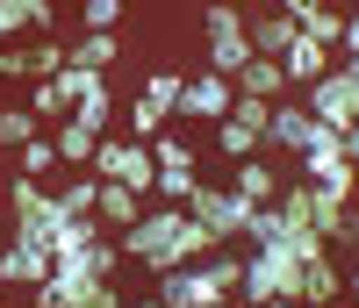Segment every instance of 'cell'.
Instances as JSON below:
<instances>
[{"label":"cell","instance_id":"cell-1","mask_svg":"<svg viewBox=\"0 0 359 308\" xmlns=\"http://www.w3.org/2000/svg\"><path fill=\"white\" fill-rule=\"evenodd\" d=\"M180 237H187V208H144L137 223L123 230V258L144 265V272H172V265H187V251H180Z\"/></svg>","mask_w":359,"mask_h":308},{"label":"cell","instance_id":"cell-2","mask_svg":"<svg viewBox=\"0 0 359 308\" xmlns=\"http://www.w3.org/2000/svg\"><path fill=\"white\" fill-rule=\"evenodd\" d=\"M201 36H208V57L201 65L208 72H223V79H237L252 65V22H245V8H237V0H201Z\"/></svg>","mask_w":359,"mask_h":308},{"label":"cell","instance_id":"cell-3","mask_svg":"<svg viewBox=\"0 0 359 308\" xmlns=\"http://www.w3.org/2000/svg\"><path fill=\"white\" fill-rule=\"evenodd\" d=\"M294 280H302V251H287V244H252L245 251V287H237V308H266L294 294ZM302 301V294H294Z\"/></svg>","mask_w":359,"mask_h":308},{"label":"cell","instance_id":"cell-4","mask_svg":"<svg viewBox=\"0 0 359 308\" xmlns=\"http://www.w3.org/2000/svg\"><path fill=\"white\" fill-rule=\"evenodd\" d=\"M8 208H15V237H36V244H50L57 230L72 223V215L57 208V194L43 187V179H29V172H15V187H8Z\"/></svg>","mask_w":359,"mask_h":308},{"label":"cell","instance_id":"cell-5","mask_svg":"<svg viewBox=\"0 0 359 308\" xmlns=\"http://www.w3.org/2000/svg\"><path fill=\"white\" fill-rule=\"evenodd\" d=\"M180 86H187V72H144L137 101H130V136H137V144L165 136V122L180 115Z\"/></svg>","mask_w":359,"mask_h":308},{"label":"cell","instance_id":"cell-6","mask_svg":"<svg viewBox=\"0 0 359 308\" xmlns=\"http://www.w3.org/2000/svg\"><path fill=\"white\" fill-rule=\"evenodd\" d=\"M302 101H309V115L323 122V130H352V122H359V72L331 65L316 86H302Z\"/></svg>","mask_w":359,"mask_h":308},{"label":"cell","instance_id":"cell-7","mask_svg":"<svg viewBox=\"0 0 359 308\" xmlns=\"http://www.w3.org/2000/svg\"><path fill=\"white\" fill-rule=\"evenodd\" d=\"M94 172L101 179H123V187H137V194L158 187V158H151V144H137V136H101Z\"/></svg>","mask_w":359,"mask_h":308},{"label":"cell","instance_id":"cell-8","mask_svg":"<svg viewBox=\"0 0 359 308\" xmlns=\"http://www.w3.org/2000/svg\"><path fill=\"white\" fill-rule=\"evenodd\" d=\"M252 208H259V201H245V194L230 187V179H223V187H208V179H201V187H194V201H187V215H201V223L216 230L223 244L252 230Z\"/></svg>","mask_w":359,"mask_h":308},{"label":"cell","instance_id":"cell-9","mask_svg":"<svg viewBox=\"0 0 359 308\" xmlns=\"http://www.w3.org/2000/svg\"><path fill=\"white\" fill-rule=\"evenodd\" d=\"M316 144V115L302 94H280L273 101V122H266V150H287V158H302V150Z\"/></svg>","mask_w":359,"mask_h":308},{"label":"cell","instance_id":"cell-10","mask_svg":"<svg viewBox=\"0 0 359 308\" xmlns=\"http://www.w3.org/2000/svg\"><path fill=\"white\" fill-rule=\"evenodd\" d=\"M50 272H57V251H50V244L8 237V251H0V280H8V287H43Z\"/></svg>","mask_w":359,"mask_h":308},{"label":"cell","instance_id":"cell-11","mask_svg":"<svg viewBox=\"0 0 359 308\" xmlns=\"http://www.w3.org/2000/svg\"><path fill=\"white\" fill-rule=\"evenodd\" d=\"M237 108V79H223V72H187V86H180V115H208V122H223Z\"/></svg>","mask_w":359,"mask_h":308},{"label":"cell","instance_id":"cell-12","mask_svg":"<svg viewBox=\"0 0 359 308\" xmlns=\"http://www.w3.org/2000/svg\"><path fill=\"white\" fill-rule=\"evenodd\" d=\"M94 287H101V280L86 272V258H57V272H50L43 287H29V301H36V308H72V301L94 294Z\"/></svg>","mask_w":359,"mask_h":308},{"label":"cell","instance_id":"cell-13","mask_svg":"<svg viewBox=\"0 0 359 308\" xmlns=\"http://www.w3.org/2000/svg\"><path fill=\"white\" fill-rule=\"evenodd\" d=\"M280 65H287V86H294V94H302V86H316L323 72L338 65V43H316L309 29H302V36L287 43V57H280Z\"/></svg>","mask_w":359,"mask_h":308},{"label":"cell","instance_id":"cell-14","mask_svg":"<svg viewBox=\"0 0 359 308\" xmlns=\"http://www.w3.org/2000/svg\"><path fill=\"white\" fill-rule=\"evenodd\" d=\"M72 65V43H57V36H29L15 43V79H57Z\"/></svg>","mask_w":359,"mask_h":308},{"label":"cell","instance_id":"cell-15","mask_svg":"<svg viewBox=\"0 0 359 308\" xmlns=\"http://www.w3.org/2000/svg\"><path fill=\"white\" fill-rule=\"evenodd\" d=\"M245 22H252V50L259 57H287V43L302 36V22H294L287 8H252Z\"/></svg>","mask_w":359,"mask_h":308},{"label":"cell","instance_id":"cell-16","mask_svg":"<svg viewBox=\"0 0 359 308\" xmlns=\"http://www.w3.org/2000/svg\"><path fill=\"white\" fill-rule=\"evenodd\" d=\"M230 187L245 194V201H280L287 179H280V165L266 158V150H252V158H237V165H230Z\"/></svg>","mask_w":359,"mask_h":308},{"label":"cell","instance_id":"cell-17","mask_svg":"<svg viewBox=\"0 0 359 308\" xmlns=\"http://www.w3.org/2000/svg\"><path fill=\"white\" fill-rule=\"evenodd\" d=\"M294 294H302L309 308H338V301H345V272L331 265V251H323V258H302V280H294Z\"/></svg>","mask_w":359,"mask_h":308},{"label":"cell","instance_id":"cell-18","mask_svg":"<svg viewBox=\"0 0 359 308\" xmlns=\"http://www.w3.org/2000/svg\"><path fill=\"white\" fill-rule=\"evenodd\" d=\"M101 136H108V130H94V122L65 115V122H57V158H65V165H79V172H94V158H101Z\"/></svg>","mask_w":359,"mask_h":308},{"label":"cell","instance_id":"cell-19","mask_svg":"<svg viewBox=\"0 0 359 308\" xmlns=\"http://www.w3.org/2000/svg\"><path fill=\"white\" fill-rule=\"evenodd\" d=\"M216 150L237 165V158H252V150H266V122H245V115H223L216 122Z\"/></svg>","mask_w":359,"mask_h":308},{"label":"cell","instance_id":"cell-20","mask_svg":"<svg viewBox=\"0 0 359 308\" xmlns=\"http://www.w3.org/2000/svg\"><path fill=\"white\" fill-rule=\"evenodd\" d=\"M237 94H259V101L294 94V86H287V65H280V57H252V65L237 72Z\"/></svg>","mask_w":359,"mask_h":308},{"label":"cell","instance_id":"cell-21","mask_svg":"<svg viewBox=\"0 0 359 308\" xmlns=\"http://www.w3.org/2000/svg\"><path fill=\"white\" fill-rule=\"evenodd\" d=\"M137 215H144V194L123 179H101V230H130Z\"/></svg>","mask_w":359,"mask_h":308},{"label":"cell","instance_id":"cell-22","mask_svg":"<svg viewBox=\"0 0 359 308\" xmlns=\"http://www.w3.org/2000/svg\"><path fill=\"white\" fill-rule=\"evenodd\" d=\"M115 29H79V43H72V65H94V72H108L115 65Z\"/></svg>","mask_w":359,"mask_h":308},{"label":"cell","instance_id":"cell-23","mask_svg":"<svg viewBox=\"0 0 359 308\" xmlns=\"http://www.w3.org/2000/svg\"><path fill=\"white\" fill-rule=\"evenodd\" d=\"M57 208L65 215H101V172H79L72 187H57Z\"/></svg>","mask_w":359,"mask_h":308},{"label":"cell","instance_id":"cell-24","mask_svg":"<svg viewBox=\"0 0 359 308\" xmlns=\"http://www.w3.org/2000/svg\"><path fill=\"white\" fill-rule=\"evenodd\" d=\"M29 136H43V115H36V108H0V144L22 150Z\"/></svg>","mask_w":359,"mask_h":308},{"label":"cell","instance_id":"cell-25","mask_svg":"<svg viewBox=\"0 0 359 308\" xmlns=\"http://www.w3.org/2000/svg\"><path fill=\"white\" fill-rule=\"evenodd\" d=\"M302 29L316 43H345V8H338V0H316V8L302 15Z\"/></svg>","mask_w":359,"mask_h":308},{"label":"cell","instance_id":"cell-26","mask_svg":"<svg viewBox=\"0 0 359 308\" xmlns=\"http://www.w3.org/2000/svg\"><path fill=\"white\" fill-rule=\"evenodd\" d=\"M29 108H36L43 122H65V115H72V94H65V79H36V86H29Z\"/></svg>","mask_w":359,"mask_h":308},{"label":"cell","instance_id":"cell-27","mask_svg":"<svg viewBox=\"0 0 359 308\" xmlns=\"http://www.w3.org/2000/svg\"><path fill=\"white\" fill-rule=\"evenodd\" d=\"M151 158H158V172H194V144L187 136H151Z\"/></svg>","mask_w":359,"mask_h":308},{"label":"cell","instance_id":"cell-28","mask_svg":"<svg viewBox=\"0 0 359 308\" xmlns=\"http://www.w3.org/2000/svg\"><path fill=\"white\" fill-rule=\"evenodd\" d=\"M50 165H65V158H57V136H29V144H22V172L43 179Z\"/></svg>","mask_w":359,"mask_h":308},{"label":"cell","instance_id":"cell-29","mask_svg":"<svg viewBox=\"0 0 359 308\" xmlns=\"http://www.w3.org/2000/svg\"><path fill=\"white\" fill-rule=\"evenodd\" d=\"M123 22V0H79V29H115Z\"/></svg>","mask_w":359,"mask_h":308},{"label":"cell","instance_id":"cell-30","mask_svg":"<svg viewBox=\"0 0 359 308\" xmlns=\"http://www.w3.org/2000/svg\"><path fill=\"white\" fill-rule=\"evenodd\" d=\"M22 29H29V0H0V43L22 36Z\"/></svg>","mask_w":359,"mask_h":308},{"label":"cell","instance_id":"cell-31","mask_svg":"<svg viewBox=\"0 0 359 308\" xmlns=\"http://www.w3.org/2000/svg\"><path fill=\"white\" fill-rule=\"evenodd\" d=\"M72 308H130V301H123V287H115V280H101L94 294H86V301H72Z\"/></svg>","mask_w":359,"mask_h":308},{"label":"cell","instance_id":"cell-32","mask_svg":"<svg viewBox=\"0 0 359 308\" xmlns=\"http://www.w3.org/2000/svg\"><path fill=\"white\" fill-rule=\"evenodd\" d=\"M338 144H345V158L359 165V122H352V130H338Z\"/></svg>","mask_w":359,"mask_h":308},{"label":"cell","instance_id":"cell-33","mask_svg":"<svg viewBox=\"0 0 359 308\" xmlns=\"http://www.w3.org/2000/svg\"><path fill=\"white\" fill-rule=\"evenodd\" d=\"M130 308H172V301H165V294H158V287H151V294H137V301H130Z\"/></svg>","mask_w":359,"mask_h":308},{"label":"cell","instance_id":"cell-34","mask_svg":"<svg viewBox=\"0 0 359 308\" xmlns=\"http://www.w3.org/2000/svg\"><path fill=\"white\" fill-rule=\"evenodd\" d=\"M273 8H287V15H294V22H302V15H309V8H316V0H273Z\"/></svg>","mask_w":359,"mask_h":308},{"label":"cell","instance_id":"cell-35","mask_svg":"<svg viewBox=\"0 0 359 308\" xmlns=\"http://www.w3.org/2000/svg\"><path fill=\"white\" fill-rule=\"evenodd\" d=\"M0 79H15V50L8 43H0Z\"/></svg>","mask_w":359,"mask_h":308},{"label":"cell","instance_id":"cell-36","mask_svg":"<svg viewBox=\"0 0 359 308\" xmlns=\"http://www.w3.org/2000/svg\"><path fill=\"white\" fill-rule=\"evenodd\" d=\"M345 294H352V308H359V265H352V272H345Z\"/></svg>","mask_w":359,"mask_h":308},{"label":"cell","instance_id":"cell-37","mask_svg":"<svg viewBox=\"0 0 359 308\" xmlns=\"http://www.w3.org/2000/svg\"><path fill=\"white\" fill-rule=\"evenodd\" d=\"M338 8H345V15H352V8H359V0H338Z\"/></svg>","mask_w":359,"mask_h":308},{"label":"cell","instance_id":"cell-38","mask_svg":"<svg viewBox=\"0 0 359 308\" xmlns=\"http://www.w3.org/2000/svg\"><path fill=\"white\" fill-rule=\"evenodd\" d=\"M0 294H8V280H0Z\"/></svg>","mask_w":359,"mask_h":308},{"label":"cell","instance_id":"cell-39","mask_svg":"<svg viewBox=\"0 0 359 308\" xmlns=\"http://www.w3.org/2000/svg\"><path fill=\"white\" fill-rule=\"evenodd\" d=\"M0 150H8V144H0Z\"/></svg>","mask_w":359,"mask_h":308},{"label":"cell","instance_id":"cell-40","mask_svg":"<svg viewBox=\"0 0 359 308\" xmlns=\"http://www.w3.org/2000/svg\"><path fill=\"white\" fill-rule=\"evenodd\" d=\"M352 208H359V201H352Z\"/></svg>","mask_w":359,"mask_h":308}]
</instances>
